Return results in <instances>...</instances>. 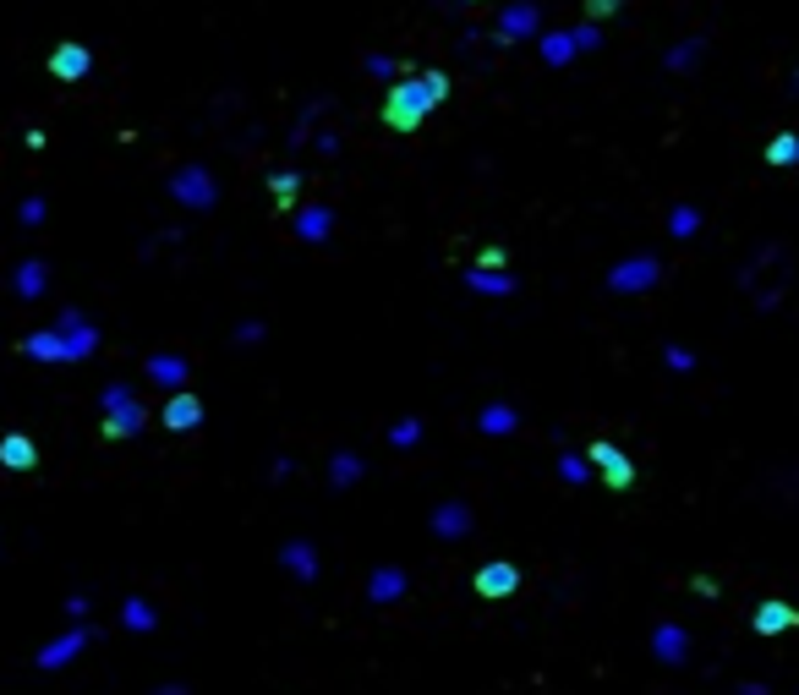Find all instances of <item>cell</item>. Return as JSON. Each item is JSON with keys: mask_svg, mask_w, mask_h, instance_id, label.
<instances>
[{"mask_svg": "<svg viewBox=\"0 0 799 695\" xmlns=\"http://www.w3.org/2000/svg\"><path fill=\"white\" fill-rule=\"evenodd\" d=\"M444 99H449V72H411V77H400V83H389L378 121H384L389 132H416Z\"/></svg>", "mask_w": 799, "mask_h": 695, "instance_id": "obj_1", "label": "cell"}, {"mask_svg": "<svg viewBox=\"0 0 799 695\" xmlns=\"http://www.w3.org/2000/svg\"><path fill=\"white\" fill-rule=\"evenodd\" d=\"M99 411H104L99 433L110 438V444H121V438H137V433H143V422H148V411L137 405V395H126L121 384H110V389L99 395Z\"/></svg>", "mask_w": 799, "mask_h": 695, "instance_id": "obj_2", "label": "cell"}, {"mask_svg": "<svg viewBox=\"0 0 799 695\" xmlns=\"http://www.w3.org/2000/svg\"><path fill=\"white\" fill-rule=\"evenodd\" d=\"M537 28H542L537 0H520V6H504V11H499V22H493L488 39H493V44H520V39H531Z\"/></svg>", "mask_w": 799, "mask_h": 695, "instance_id": "obj_3", "label": "cell"}, {"mask_svg": "<svg viewBox=\"0 0 799 695\" xmlns=\"http://www.w3.org/2000/svg\"><path fill=\"white\" fill-rule=\"evenodd\" d=\"M170 198L187 203V208H214L219 187H214V176H208V170L187 165V170H176V176H170Z\"/></svg>", "mask_w": 799, "mask_h": 695, "instance_id": "obj_4", "label": "cell"}, {"mask_svg": "<svg viewBox=\"0 0 799 695\" xmlns=\"http://www.w3.org/2000/svg\"><path fill=\"white\" fill-rule=\"evenodd\" d=\"M88 72H94V55H88V44L61 39V44L50 50V77H55V83H83Z\"/></svg>", "mask_w": 799, "mask_h": 695, "instance_id": "obj_5", "label": "cell"}, {"mask_svg": "<svg viewBox=\"0 0 799 695\" xmlns=\"http://www.w3.org/2000/svg\"><path fill=\"white\" fill-rule=\"evenodd\" d=\"M471 586H477V597L499 602V597H509L520 586V570L509 559H493V564H482V570H477V581H471Z\"/></svg>", "mask_w": 799, "mask_h": 695, "instance_id": "obj_6", "label": "cell"}, {"mask_svg": "<svg viewBox=\"0 0 799 695\" xmlns=\"http://www.w3.org/2000/svg\"><path fill=\"white\" fill-rule=\"evenodd\" d=\"M159 422H165L170 433H192V427L203 422V400L187 395V389H176V395L165 400V411H159Z\"/></svg>", "mask_w": 799, "mask_h": 695, "instance_id": "obj_7", "label": "cell"}, {"mask_svg": "<svg viewBox=\"0 0 799 695\" xmlns=\"http://www.w3.org/2000/svg\"><path fill=\"white\" fill-rule=\"evenodd\" d=\"M471 520H477V515H471V504H460V498H449V504H438V509H433V531H438L444 542L466 537Z\"/></svg>", "mask_w": 799, "mask_h": 695, "instance_id": "obj_8", "label": "cell"}, {"mask_svg": "<svg viewBox=\"0 0 799 695\" xmlns=\"http://www.w3.org/2000/svg\"><path fill=\"white\" fill-rule=\"evenodd\" d=\"M22 356H33V362H72V351H66V334L61 329H39L22 340Z\"/></svg>", "mask_w": 799, "mask_h": 695, "instance_id": "obj_9", "label": "cell"}, {"mask_svg": "<svg viewBox=\"0 0 799 695\" xmlns=\"http://www.w3.org/2000/svg\"><path fill=\"white\" fill-rule=\"evenodd\" d=\"M0 466H6V471H33V466H39L33 438L28 433H6V438H0Z\"/></svg>", "mask_w": 799, "mask_h": 695, "instance_id": "obj_10", "label": "cell"}, {"mask_svg": "<svg viewBox=\"0 0 799 695\" xmlns=\"http://www.w3.org/2000/svg\"><path fill=\"white\" fill-rule=\"evenodd\" d=\"M592 460L602 466V477H608V488H630V482H635V466H630V460H624V455H619V449H613V444H592Z\"/></svg>", "mask_w": 799, "mask_h": 695, "instance_id": "obj_11", "label": "cell"}, {"mask_svg": "<svg viewBox=\"0 0 799 695\" xmlns=\"http://www.w3.org/2000/svg\"><path fill=\"white\" fill-rule=\"evenodd\" d=\"M405 570L400 564H384V570H373V581H367V597L373 602H395V597H405Z\"/></svg>", "mask_w": 799, "mask_h": 695, "instance_id": "obj_12", "label": "cell"}, {"mask_svg": "<svg viewBox=\"0 0 799 695\" xmlns=\"http://www.w3.org/2000/svg\"><path fill=\"white\" fill-rule=\"evenodd\" d=\"M11 285H17L22 301H39L44 285H50V269H44L39 258H22V263H17V280H11Z\"/></svg>", "mask_w": 799, "mask_h": 695, "instance_id": "obj_13", "label": "cell"}, {"mask_svg": "<svg viewBox=\"0 0 799 695\" xmlns=\"http://www.w3.org/2000/svg\"><path fill=\"white\" fill-rule=\"evenodd\" d=\"M148 378L176 395V389L187 384V362H181V356H148Z\"/></svg>", "mask_w": 799, "mask_h": 695, "instance_id": "obj_14", "label": "cell"}, {"mask_svg": "<svg viewBox=\"0 0 799 695\" xmlns=\"http://www.w3.org/2000/svg\"><path fill=\"white\" fill-rule=\"evenodd\" d=\"M285 570L301 575V581H318V553H312V542H285Z\"/></svg>", "mask_w": 799, "mask_h": 695, "instance_id": "obj_15", "label": "cell"}, {"mask_svg": "<svg viewBox=\"0 0 799 695\" xmlns=\"http://www.w3.org/2000/svg\"><path fill=\"white\" fill-rule=\"evenodd\" d=\"M83 646H88V630L61 635L55 646H44V652H39V668H61V663H72V652H83Z\"/></svg>", "mask_w": 799, "mask_h": 695, "instance_id": "obj_16", "label": "cell"}, {"mask_svg": "<svg viewBox=\"0 0 799 695\" xmlns=\"http://www.w3.org/2000/svg\"><path fill=\"white\" fill-rule=\"evenodd\" d=\"M329 230H334V214H329V208H301V214H296V236H301V241H323Z\"/></svg>", "mask_w": 799, "mask_h": 695, "instance_id": "obj_17", "label": "cell"}, {"mask_svg": "<svg viewBox=\"0 0 799 695\" xmlns=\"http://www.w3.org/2000/svg\"><path fill=\"white\" fill-rule=\"evenodd\" d=\"M466 285H471V291H488V296L515 291V280H509L504 269H471V274H466Z\"/></svg>", "mask_w": 799, "mask_h": 695, "instance_id": "obj_18", "label": "cell"}, {"mask_svg": "<svg viewBox=\"0 0 799 695\" xmlns=\"http://www.w3.org/2000/svg\"><path fill=\"white\" fill-rule=\"evenodd\" d=\"M542 61L548 66L575 61V33H542Z\"/></svg>", "mask_w": 799, "mask_h": 695, "instance_id": "obj_19", "label": "cell"}, {"mask_svg": "<svg viewBox=\"0 0 799 695\" xmlns=\"http://www.w3.org/2000/svg\"><path fill=\"white\" fill-rule=\"evenodd\" d=\"M121 624L126 630H154V608H148L143 597H126L121 602Z\"/></svg>", "mask_w": 799, "mask_h": 695, "instance_id": "obj_20", "label": "cell"}, {"mask_svg": "<svg viewBox=\"0 0 799 695\" xmlns=\"http://www.w3.org/2000/svg\"><path fill=\"white\" fill-rule=\"evenodd\" d=\"M269 192H274V203H280V208H291L296 192H301V176H296V170H274V176H269Z\"/></svg>", "mask_w": 799, "mask_h": 695, "instance_id": "obj_21", "label": "cell"}, {"mask_svg": "<svg viewBox=\"0 0 799 695\" xmlns=\"http://www.w3.org/2000/svg\"><path fill=\"white\" fill-rule=\"evenodd\" d=\"M356 477H362V460H356V455H334L329 460V482H334V488H351Z\"/></svg>", "mask_w": 799, "mask_h": 695, "instance_id": "obj_22", "label": "cell"}, {"mask_svg": "<svg viewBox=\"0 0 799 695\" xmlns=\"http://www.w3.org/2000/svg\"><path fill=\"white\" fill-rule=\"evenodd\" d=\"M477 427L499 438V433H509V427H515V411H509V405H488V411L477 416Z\"/></svg>", "mask_w": 799, "mask_h": 695, "instance_id": "obj_23", "label": "cell"}, {"mask_svg": "<svg viewBox=\"0 0 799 695\" xmlns=\"http://www.w3.org/2000/svg\"><path fill=\"white\" fill-rule=\"evenodd\" d=\"M416 438H422V422H416V416H405V422L389 427V444H395V449H411Z\"/></svg>", "mask_w": 799, "mask_h": 695, "instance_id": "obj_24", "label": "cell"}, {"mask_svg": "<svg viewBox=\"0 0 799 695\" xmlns=\"http://www.w3.org/2000/svg\"><path fill=\"white\" fill-rule=\"evenodd\" d=\"M367 77H378V83H395V77H400V61H389V55H367Z\"/></svg>", "mask_w": 799, "mask_h": 695, "instance_id": "obj_25", "label": "cell"}, {"mask_svg": "<svg viewBox=\"0 0 799 695\" xmlns=\"http://www.w3.org/2000/svg\"><path fill=\"white\" fill-rule=\"evenodd\" d=\"M756 624H761V630H778V624H794V613L789 608H761Z\"/></svg>", "mask_w": 799, "mask_h": 695, "instance_id": "obj_26", "label": "cell"}, {"mask_svg": "<svg viewBox=\"0 0 799 695\" xmlns=\"http://www.w3.org/2000/svg\"><path fill=\"white\" fill-rule=\"evenodd\" d=\"M22 225H44V198H22Z\"/></svg>", "mask_w": 799, "mask_h": 695, "instance_id": "obj_27", "label": "cell"}, {"mask_svg": "<svg viewBox=\"0 0 799 695\" xmlns=\"http://www.w3.org/2000/svg\"><path fill=\"white\" fill-rule=\"evenodd\" d=\"M477 269H504V247H482L477 252Z\"/></svg>", "mask_w": 799, "mask_h": 695, "instance_id": "obj_28", "label": "cell"}, {"mask_svg": "<svg viewBox=\"0 0 799 695\" xmlns=\"http://www.w3.org/2000/svg\"><path fill=\"white\" fill-rule=\"evenodd\" d=\"M597 39H602V33H597V22H586V28H575V50H592Z\"/></svg>", "mask_w": 799, "mask_h": 695, "instance_id": "obj_29", "label": "cell"}, {"mask_svg": "<svg viewBox=\"0 0 799 695\" xmlns=\"http://www.w3.org/2000/svg\"><path fill=\"white\" fill-rule=\"evenodd\" d=\"M613 11H619V0H586V17H613Z\"/></svg>", "mask_w": 799, "mask_h": 695, "instance_id": "obj_30", "label": "cell"}, {"mask_svg": "<svg viewBox=\"0 0 799 695\" xmlns=\"http://www.w3.org/2000/svg\"><path fill=\"white\" fill-rule=\"evenodd\" d=\"M559 471H564V477H570V482H581V477H586V466H581V460H575V455H564V460H559Z\"/></svg>", "mask_w": 799, "mask_h": 695, "instance_id": "obj_31", "label": "cell"}, {"mask_svg": "<svg viewBox=\"0 0 799 695\" xmlns=\"http://www.w3.org/2000/svg\"><path fill=\"white\" fill-rule=\"evenodd\" d=\"M455 6H477V0H455Z\"/></svg>", "mask_w": 799, "mask_h": 695, "instance_id": "obj_32", "label": "cell"}, {"mask_svg": "<svg viewBox=\"0 0 799 695\" xmlns=\"http://www.w3.org/2000/svg\"><path fill=\"white\" fill-rule=\"evenodd\" d=\"M159 695H181V690H159Z\"/></svg>", "mask_w": 799, "mask_h": 695, "instance_id": "obj_33", "label": "cell"}]
</instances>
